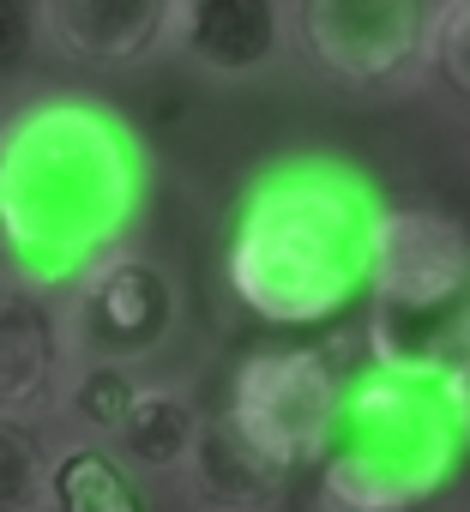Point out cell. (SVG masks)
<instances>
[{"label":"cell","instance_id":"1","mask_svg":"<svg viewBox=\"0 0 470 512\" xmlns=\"http://www.w3.org/2000/svg\"><path fill=\"white\" fill-rule=\"evenodd\" d=\"M151 205V157L133 121L97 97H37L0 121V260L61 296L127 247Z\"/></svg>","mask_w":470,"mask_h":512},{"label":"cell","instance_id":"2","mask_svg":"<svg viewBox=\"0 0 470 512\" xmlns=\"http://www.w3.org/2000/svg\"><path fill=\"white\" fill-rule=\"evenodd\" d=\"M374 181L326 151L278 157L260 169L235 205L223 278L260 326L308 332L350 314L374 290L380 223Z\"/></svg>","mask_w":470,"mask_h":512},{"label":"cell","instance_id":"3","mask_svg":"<svg viewBox=\"0 0 470 512\" xmlns=\"http://www.w3.org/2000/svg\"><path fill=\"white\" fill-rule=\"evenodd\" d=\"M470 446V398L446 368L362 362L314 458V512H422Z\"/></svg>","mask_w":470,"mask_h":512},{"label":"cell","instance_id":"4","mask_svg":"<svg viewBox=\"0 0 470 512\" xmlns=\"http://www.w3.org/2000/svg\"><path fill=\"white\" fill-rule=\"evenodd\" d=\"M368 350L404 368H446L470 320V235L446 211H386L374 253Z\"/></svg>","mask_w":470,"mask_h":512},{"label":"cell","instance_id":"5","mask_svg":"<svg viewBox=\"0 0 470 512\" xmlns=\"http://www.w3.org/2000/svg\"><path fill=\"white\" fill-rule=\"evenodd\" d=\"M55 302H61V332L73 362L145 368L181 332V284L169 278L163 260H151L139 247L103 253Z\"/></svg>","mask_w":470,"mask_h":512},{"label":"cell","instance_id":"6","mask_svg":"<svg viewBox=\"0 0 470 512\" xmlns=\"http://www.w3.org/2000/svg\"><path fill=\"white\" fill-rule=\"evenodd\" d=\"M296 49L350 91H392L428 67L434 0H290Z\"/></svg>","mask_w":470,"mask_h":512},{"label":"cell","instance_id":"7","mask_svg":"<svg viewBox=\"0 0 470 512\" xmlns=\"http://www.w3.org/2000/svg\"><path fill=\"white\" fill-rule=\"evenodd\" d=\"M344 368L332 350L290 344V350H254L235 362L229 380V416L260 452H272L284 470H302L320 458L326 428L344 398Z\"/></svg>","mask_w":470,"mask_h":512},{"label":"cell","instance_id":"8","mask_svg":"<svg viewBox=\"0 0 470 512\" xmlns=\"http://www.w3.org/2000/svg\"><path fill=\"white\" fill-rule=\"evenodd\" d=\"M73 380V350L61 332V302L25 284L13 266L0 272V410L55 416Z\"/></svg>","mask_w":470,"mask_h":512},{"label":"cell","instance_id":"9","mask_svg":"<svg viewBox=\"0 0 470 512\" xmlns=\"http://www.w3.org/2000/svg\"><path fill=\"white\" fill-rule=\"evenodd\" d=\"M290 43V0H181L169 37V49L217 85H248L272 73Z\"/></svg>","mask_w":470,"mask_h":512},{"label":"cell","instance_id":"10","mask_svg":"<svg viewBox=\"0 0 470 512\" xmlns=\"http://www.w3.org/2000/svg\"><path fill=\"white\" fill-rule=\"evenodd\" d=\"M181 0H43V49L73 67L121 73L169 49Z\"/></svg>","mask_w":470,"mask_h":512},{"label":"cell","instance_id":"11","mask_svg":"<svg viewBox=\"0 0 470 512\" xmlns=\"http://www.w3.org/2000/svg\"><path fill=\"white\" fill-rule=\"evenodd\" d=\"M181 482H187V500L199 512H278L290 494V470L235 428L229 410L223 416L205 410V428L193 440Z\"/></svg>","mask_w":470,"mask_h":512},{"label":"cell","instance_id":"12","mask_svg":"<svg viewBox=\"0 0 470 512\" xmlns=\"http://www.w3.org/2000/svg\"><path fill=\"white\" fill-rule=\"evenodd\" d=\"M199 428H205V410H199L181 386L145 380L133 416H127L121 434H115V452H121L139 476H181L187 458H193Z\"/></svg>","mask_w":470,"mask_h":512},{"label":"cell","instance_id":"13","mask_svg":"<svg viewBox=\"0 0 470 512\" xmlns=\"http://www.w3.org/2000/svg\"><path fill=\"white\" fill-rule=\"evenodd\" d=\"M49 512H151L139 470L109 446V440H67L55 446V482H49Z\"/></svg>","mask_w":470,"mask_h":512},{"label":"cell","instance_id":"14","mask_svg":"<svg viewBox=\"0 0 470 512\" xmlns=\"http://www.w3.org/2000/svg\"><path fill=\"white\" fill-rule=\"evenodd\" d=\"M55 482V440L37 416L0 410V512H49Z\"/></svg>","mask_w":470,"mask_h":512},{"label":"cell","instance_id":"15","mask_svg":"<svg viewBox=\"0 0 470 512\" xmlns=\"http://www.w3.org/2000/svg\"><path fill=\"white\" fill-rule=\"evenodd\" d=\"M139 392H145L139 368H121V362H73V380H67L61 410L79 422V434L115 446V434H121V422L133 416Z\"/></svg>","mask_w":470,"mask_h":512},{"label":"cell","instance_id":"16","mask_svg":"<svg viewBox=\"0 0 470 512\" xmlns=\"http://www.w3.org/2000/svg\"><path fill=\"white\" fill-rule=\"evenodd\" d=\"M428 67L446 79V91H452V97H464V103H470V0H434Z\"/></svg>","mask_w":470,"mask_h":512},{"label":"cell","instance_id":"17","mask_svg":"<svg viewBox=\"0 0 470 512\" xmlns=\"http://www.w3.org/2000/svg\"><path fill=\"white\" fill-rule=\"evenodd\" d=\"M43 49V0H0V85L19 79Z\"/></svg>","mask_w":470,"mask_h":512},{"label":"cell","instance_id":"18","mask_svg":"<svg viewBox=\"0 0 470 512\" xmlns=\"http://www.w3.org/2000/svg\"><path fill=\"white\" fill-rule=\"evenodd\" d=\"M446 374H452L458 392L470 398V320H464V332H458V344H452V356H446Z\"/></svg>","mask_w":470,"mask_h":512}]
</instances>
